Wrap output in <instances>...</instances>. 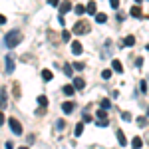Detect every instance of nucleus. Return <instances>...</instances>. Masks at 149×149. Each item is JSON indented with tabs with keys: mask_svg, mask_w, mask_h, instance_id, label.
I'll return each instance as SVG.
<instances>
[{
	"mask_svg": "<svg viewBox=\"0 0 149 149\" xmlns=\"http://www.w3.org/2000/svg\"><path fill=\"white\" fill-rule=\"evenodd\" d=\"M20 42H22V32H20V30H10L8 34L4 36V46L8 48V50L16 48Z\"/></svg>",
	"mask_w": 149,
	"mask_h": 149,
	"instance_id": "1",
	"label": "nucleus"
},
{
	"mask_svg": "<svg viewBox=\"0 0 149 149\" xmlns=\"http://www.w3.org/2000/svg\"><path fill=\"white\" fill-rule=\"evenodd\" d=\"M8 125H10V129H12V133H14V135H22V125H20V121H18V119L10 117V119H8Z\"/></svg>",
	"mask_w": 149,
	"mask_h": 149,
	"instance_id": "2",
	"label": "nucleus"
},
{
	"mask_svg": "<svg viewBox=\"0 0 149 149\" xmlns=\"http://www.w3.org/2000/svg\"><path fill=\"white\" fill-rule=\"evenodd\" d=\"M88 32H90L88 22H78L76 26H74V34H88Z\"/></svg>",
	"mask_w": 149,
	"mask_h": 149,
	"instance_id": "3",
	"label": "nucleus"
},
{
	"mask_svg": "<svg viewBox=\"0 0 149 149\" xmlns=\"http://www.w3.org/2000/svg\"><path fill=\"white\" fill-rule=\"evenodd\" d=\"M4 68H6V72H8V74H12V72H14V60H12L10 56H6V60H4Z\"/></svg>",
	"mask_w": 149,
	"mask_h": 149,
	"instance_id": "4",
	"label": "nucleus"
},
{
	"mask_svg": "<svg viewBox=\"0 0 149 149\" xmlns=\"http://www.w3.org/2000/svg\"><path fill=\"white\" fill-rule=\"evenodd\" d=\"M74 107H76L74 102H64V103H62V111H64V113H72Z\"/></svg>",
	"mask_w": 149,
	"mask_h": 149,
	"instance_id": "5",
	"label": "nucleus"
},
{
	"mask_svg": "<svg viewBox=\"0 0 149 149\" xmlns=\"http://www.w3.org/2000/svg\"><path fill=\"white\" fill-rule=\"evenodd\" d=\"M81 50H84V48H81V44L78 42V40H74V42H72V52H74L76 56H80V54H81Z\"/></svg>",
	"mask_w": 149,
	"mask_h": 149,
	"instance_id": "6",
	"label": "nucleus"
},
{
	"mask_svg": "<svg viewBox=\"0 0 149 149\" xmlns=\"http://www.w3.org/2000/svg\"><path fill=\"white\" fill-rule=\"evenodd\" d=\"M111 70L117 72V74H121V72H123V64H121L119 60H113V62H111Z\"/></svg>",
	"mask_w": 149,
	"mask_h": 149,
	"instance_id": "7",
	"label": "nucleus"
},
{
	"mask_svg": "<svg viewBox=\"0 0 149 149\" xmlns=\"http://www.w3.org/2000/svg\"><path fill=\"white\" fill-rule=\"evenodd\" d=\"M70 10H72V2L64 0V2L60 4V12H62V14H66V12H70Z\"/></svg>",
	"mask_w": 149,
	"mask_h": 149,
	"instance_id": "8",
	"label": "nucleus"
},
{
	"mask_svg": "<svg viewBox=\"0 0 149 149\" xmlns=\"http://www.w3.org/2000/svg\"><path fill=\"white\" fill-rule=\"evenodd\" d=\"M0 107H2V109H6V88H2V90H0Z\"/></svg>",
	"mask_w": 149,
	"mask_h": 149,
	"instance_id": "9",
	"label": "nucleus"
},
{
	"mask_svg": "<svg viewBox=\"0 0 149 149\" xmlns=\"http://www.w3.org/2000/svg\"><path fill=\"white\" fill-rule=\"evenodd\" d=\"M74 88H76V90H84V88H86L84 78H76V80H74Z\"/></svg>",
	"mask_w": 149,
	"mask_h": 149,
	"instance_id": "10",
	"label": "nucleus"
},
{
	"mask_svg": "<svg viewBox=\"0 0 149 149\" xmlns=\"http://www.w3.org/2000/svg\"><path fill=\"white\" fill-rule=\"evenodd\" d=\"M141 145H143V139L141 137H133L131 139V147L133 149H141Z\"/></svg>",
	"mask_w": 149,
	"mask_h": 149,
	"instance_id": "11",
	"label": "nucleus"
},
{
	"mask_svg": "<svg viewBox=\"0 0 149 149\" xmlns=\"http://www.w3.org/2000/svg\"><path fill=\"white\" fill-rule=\"evenodd\" d=\"M88 14H92V16L97 14V4H95V2H90V4H88Z\"/></svg>",
	"mask_w": 149,
	"mask_h": 149,
	"instance_id": "12",
	"label": "nucleus"
},
{
	"mask_svg": "<svg viewBox=\"0 0 149 149\" xmlns=\"http://www.w3.org/2000/svg\"><path fill=\"white\" fill-rule=\"evenodd\" d=\"M95 22H97V24H105V22H107V16L102 14V12H97V14H95Z\"/></svg>",
	"mask_w": 149,
	"mask_h": 149,
	"instance_id": "13",
	"label": "nucleus"
},
{
	"mask_svg": "<svg viewBox=\"0 0 149 149\" xmlns=\"http://www.w3.org/2000/svg\"><path fill=\"white\" fill-rule=\"evenodd\" d=\"M52 78H54V74H52L50 70H42V80L44 81H50Z\"/></svg>",
	"mask_w": 149,
	"mask_h": 149,
	"instance_id": "14",
	"label": "nucleus"
},
{
	"mask_svg": "<svg viewBox=\"0 0 149 149\" xmlns=\"http://www.w3.org/2000/svg\"><path fill=\"white\" fill-rule=\"evenodd\" d=\"M123 46H127V48L135 46V38H133V36H127L125 40H123Z\"/></svg>",
	"mask_w": 149,
	"mask_h": 149,
	"instance_id": "15",
	"label": "nucleus"
},
{
	"mask_svg": "<svg viewBox=\"0 0 149 149\" xmlns=\"http://www.w3.org/2000/svg\"><path fill=\"white\" fill-rule=\"evenodd\" d=\"M117 141H119V145H123V147L127 145V139H125V135H123V131H117Z\"/></svg>",
	"mask_w": 149,
	"mask_h": 149,
	"instance_id": "16",
	"label": "nucleus"
},
{
	"mask_svg": "<svg viewBox=\"0 0 149 149\" xmlns=\"http://www.w3.org/2000/svg\"><path fill=\"white\" fill-rule=\"evenodd\" d=\"M81 133H84V121H81V123H78V125H76V129H74V135H76V137H80Z\"/></svg>",
	"mask_w": 149,
	"mask_h": 149,
	"instance_id": "17",
	"label": "nucleus"
},
{
	"mask_svg": "<svg viewBox=\"0 0 149 149\" xmlns=\"http://www.w3.org/2000/svg\"><path fill=\"white\" fill-rule=\"evenodd\" d=\"M109 107H111V102H109V100H102V102H100V109H105V111H107Z\"/></svg>",
	"mask_w": 149,
	"mask_h": 149,
	"instance_id": "18",
	"label": "nucleus"
},
{
	"mask_svg": "<svg viewBox=\"0 0 149 149\" xmlns=\"http://www.w3.org/2000/svg\"><path fill=\"white\" fill-rule=\"evenodd\" d=\"M74 92H76L74 86H64V93H66V95H74Z\"/></svg>",
	"mask_w": 149,
	"mask_h": 149,
	"instance_id": "19",
	"label": "nucleus"
},
{
	"mask_svg": "<svg viewBox=\"0 0 149 149\" xmlns=\"http://www.w3.org/2000/svg\"><path fill=\"white\" fill-rule=\"evenodd\" d=\"M74 12H76V14H84V12H88V8H86V6H81V4H78V6H76V8H74Z\"/></svg>",
	"mask_w": 149,
	"mask_h": 149,
	"instance_id": "20",
	"label": "nucleus"
},
{
	"mask_svg": "<svg viewBox=\"0 0 149 149\" xmlns=\"http://www.w3.org/2000/svg\"><path fill=\"white\" fill-rule=\"evenodd\" d=\"M129 14H131V16H141V8H139V6H133V8L129 10Z\"/></svg>",
	"mask_w": 149,
	"mask_h": 149,
	"instance_id": "21",
	"label": "nucleus"
},
{
	"mask_svg": "<svg viewBox=\"0 0 149 149\" xmlns=\"http://www.w3.org/2000/svg\"><path fill=\"white\" fill-rule=\"evenodd\" d=\"M38 103H40L42 107H46V105H48V97H46V95H40V97H38Z\"/></svg>",
	"mask_w": 149,
	"mask_h": 149,
	"instance_id": "22",
	"label": "nucleus"
},
{
	"mask_svg": "<svg viewBox=\"0 0 149 149\" xmlns=\"http://www.w3.org/2000/svg\"><path fill=\"white\" fill-rule=\"evenodd\" d=\"M102 78H103V80H109V78H111V70H103Z\"/></svg>",
	"mask_w": 149,
	"mask_h": 149,
	"instance_id": "23",
	"label": "nucleus"
},
{
	"mask_svg": "<svg viewBox=\"0 0 149 149\" xmlns=\"http://www.w3.org/2000/svg\"><path fill=\"white\" fill-rule=\"evenodd\" d=\"M97 125L100 127H107L109 125V119H97Z\"/></svg>",
	"mask_w": 149,
	"mask_h": 149,
	"instance_id": "24",
	"label": "nucleus"
},
{
	"mask_svg": "<svg viewBox=\"0 0 149 149\" xmlns=\"http://www.w3.org/2000/svg\"><path fill=\"white\" fill-rule=\"evenodd\" d=\"M121 119H123V121H131V113H129V111H123V113H121Z\"/></svg>",
	"mask_w": 149,
	"mask_h": 149,
	"instance_id": "25",
	"label": "nucleus"
},
{
	"mask_svg": "<svg viewBox=\"0 0 149 149\" xmlns=\"http://www.w3.org/2000/svg\"><path fill=\"white\" fill-rule=\"evenodd\" d=\"M62 40H64V42H70V32H68V30L62 32Z\"/></svg>",
	"mask_w": 149,
	"mask_h": 149,
	"instance_id": "26",
	"label": "nucleus"
},
{
	"mask_svg": "<svg viewBox=\"0 0 149 149\" xmlns=\"http://www.w3.org/2000/svg\"><path fill=\"white\" fill-rule=\"evenodd\" d=\"M72 68H74V66H64V74H66V76H72Z\"/></svg>",
	"mask_w": 149,
	"mask_h": 149,
	"instance_id": "27",
	"label": "nucleus"
},
{
	"mask_svg": "<svg viewBox=\"0 0 149 149\" xmlns=\"http://www.w3.org/2000/svg\"><path fill=\"white\" fill-rule=\"evenodd\" d=\"M97 117H100V119H107V113H105V109H100V111H97Z\"/></svg>",
	"mask_w": 149,
	"mask_h": 149,
	"instance_id": "28",
	"label": "nucleus"
},
{
	"mask_svg": "<svg viewBox=\"0 0 149 149\" xmlns=\"http://www.w3.org/2000/svg\"><path fill=\"white\" fill-rule=\"evenodd\" d=\"M109 4H111V8H113V10L119 8V0H109Z\"/></svg>",
	"mask_w": 149,
	"mask_h": 149,
	"instance_id": "29",
	"label": "nucleus"
},
{
	"mask_svg": "<svg viewBox=\"0 0 149 149\" xmlns=\"http://www.w3.org/2000/svg\"><path fill=\"white\" fill-rule=\"evenodd\" d=\"M139 90H141L143 93L147 92V81H141V84H139Z\"/></svg>",
	"mask_w": 149,
	"mask_h": 149,
	"instance_id": "30",
	"label": "nucleus"
},
{
	"mask_svg": "<svg viewBox=\"0 0 149 149\" xmlns=\"http://www.w3.org/2000/svg\"><path fill=\"white\" fill-rule=\"evenodd\" d=\"M86 68V64H81V62H76V64H74V70H84Z\"/></svg>",
	"mask_w": 149,
	"mask_h": 149,
	"instance_id": "31",
	"label": "nucleus"
},
{
	"mask_svg": "<svg viewBox=\"0 0 149 149\" xmlns=\"http://www.w3.org/2000/svg\"><path fill=\"white\" fill-rule=\"evenodd\" d=\"M137 123H139L141 127H143V125H147V119H145V117H139V119H137Z\"/></svg>",
	"mask_w": 149,
	"mask_h": 149,
	"instance_id": "32",
	"label": "nucleus"
},
{
	"mask_svg": "<svg viewBox=\"0 0 149 149\" xmlns=\"http://www.w3.org/2000/svg\"><path fill=\"white\" fill-rule=\"evenodd\" d=\"M90 121H92V117H90L88 111H86V113H84V123H90Z\"/></svg>",
	"mask_w": 149,
	"mask_h": 149,
	"instance_id": "33",
	"label": "nucleus"
},
{
	"mask_svg": "<svg viewBox=\"0 0 149 149\" xmlns=\"http://www.w3.org/2000/svg\"><path fill=\"white\" fill-rule=\"evenodd\" d=\"M50 6H60V0H48Z\"/></svg>",
	"mask_w": 149,
	"mask_h": 149,
	"instance_id": "34",
	"label": "nucleus"
},
{
	"mask_svg": "<svg viewBox=\"0 0 149 149\" xmlns=\"http://www.w3.org/2000/svg\"><path fill=\"white\" fill-rule=\"evenodd\" d=\"M4 149H14V145H12L10 141H6V143H4Z\"/></svg>",
	"mask_w": 149,
	"mask_h": 149,
	"instance_id": "35",
	"label": "nucleus"
},
{
	"mask_svg": "<svg viewBox=\"0 0 149 149\" xmlns=\"http://www.w3.org/2000/svg\"><path fill=\"white\" fill-rule=\"evenodd\" d=\"M20 149H28V147H24V145H22V147H20Z\"/></svg>",
	"mask_w": 149,
	"mask_h": 149,
	"instance_id": "36",
	"label": "nucleus"
},
{
	"mask_svg": "<svg viewBox=\"0 0 149 149\" xmlns=\"http://www.w3.org/2000/svg\"><path fill=\"white\" fill-rule=\"evenodd\" d=\"M145 48H147V50H149V44H147V46H145Z\"/></svg>",
	"mask_w": 149,
	"mask_h": 149,
	"instance_id": "37",
	"label": "nucleus"
},
{
	"mask_svg": "<svg viewBox=\"0 0 149 149\" xmlns=\"http://www.w3.org/2000/svg\"><path fill=\"white\" fill-rule=\"evenodd\" d=\"M147 113H149V109H147Z\"/></svg>",
	"mask_w": 149,
	"mask_h": 149,
	"instance_id": "38",
	"label": "nucleus"
}]
</instances>
